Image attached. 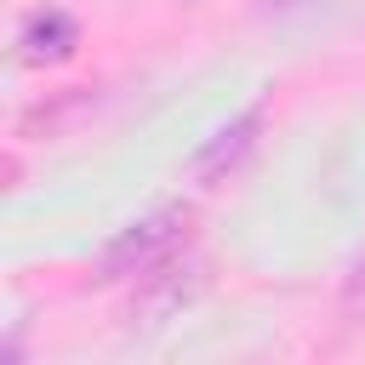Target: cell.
Listing matches in <instances>:
<instances>
[{
    "mask_svg": "<svg viewBox=\"0 0 365 365\" xmlns=\"http://www.w3.org/2000/svg\"><path fill=\"white\" fill-rule=\"evenodd\" d=\"M188 205H165V211H154V217H143V222H131V228H120L114 240H108V251H103V274L114 279V274H148L154 262H165L182 240H188Z\"/></svg>",
    "mask_w": 365,
    "mask_h": 365,
    "instance_id": "1",
    "label": "cell"
},
{
    "mask_svg": "<svg viewBox=\"0 0 365 365\" xmlns=\"http://www.w3.org/2000/svg\"><path fill=\"white\" fill-rule=\"evenodd\" d=\"M17 46H23V63H63L74 46H80V23L68 17V11H34L29 23H23V34H17Z\"/></svg>",
    "mask_w": 365,
    "mask_h": 365,
    "instance_id": "2",
    "label": "cell"
},
{
    "mask_svg": "<svg viewBox=\"0 0 365 365\" xmlns=\"http://www.w3.org/2000/svg\"><path fill=\"white\" fill-rule=\"evenodd\" d=\"M143 279H148V285H143V297L131 302V314H143L148 325L165 319V314H177V308L200 291V268H194V262H188V268H165V262H154Z\"/></svg>",
    "mask_w": 365,
    "mask_h": 365,
    "instance_id": "3",
    "label": "cell"
},
{
    "mask_svg": "<svg viewBox=\"0 0 365 365\" xmlns=\"http://www.w3.org/2000/svg\"><path fill=\"white\" fill-rule=\"evenodd\" d=\"M257 125H262V108H251V114H240L228 131H217V137L200 148V160H194V177H200V182H211V177H222L228 165H240V160H245V148L257 143Z\"/></svg>",
    "mask_w": 365,
    "mask_h": 365,
    "instance_id": "4",
    "label": "cell"
},
{
    "mask_svg": "<svg viewBox=\"0 0 365 365\" xmlns=\"http://www.w3.org/2000/svg\"><path fill=\"white\" fill-rule=\"evenodd\" d=\"M342 297H348V302H365V257L354 262V274H348V285H342Z\"/></svg>",
    "mask_w": 365,
    "mask_h": 365,
    "instance_id": "5",
    "label": "cell"
}]
</instances>
